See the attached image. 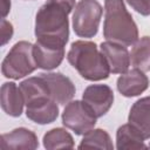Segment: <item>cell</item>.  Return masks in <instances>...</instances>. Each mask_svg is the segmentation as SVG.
Here are the masks:
<instances>
[{
    "mask_svg": "<svg viewBox=\"0 0 150 150\" xmlns=\"http://www.w3.org/2000/svg\"><path fill=\"white\" fill-rule=\"evenodd\" d=\"M75 7V0H47L35 16L36 41L66 47L69 39L68 15Z\"/></svg>",
    "mask_w": 150,
    "mask_h": 150,
    "instance_id": "obj_1",
    "label": "cell"
},
{
    "mask_svg": "<svg viewBox=\"0 0 150 150\" xmlns=\"http://www.w3.org/2000/svg\"><path fill=\"white\" fill-rule=\"evenodd\" d=\"M103 36L124 46H132L138 40L137 25L123 0H104Z\"/></svg>",
    "mask_w": 150,
    "mask_h": 150,
    "instance_id": "obj_2",
    "label": "cell"
},
{
    "mask_svg": "<svg viewBox=\"0 0 150 150\" xmlns=\"http://www.w3.org/2000/svg\"><path fill=\"white\" fill-rule=\"evenodd\" d=\"M67 60L77 73L88 81L105 80L110 75V68L96 43L79 40L71 43Z\"/></svg>",
    "mask_w": 150,
    "mask_h": 150,
    "instance_id": "obj_3",
    "label": "cell"
},
{
    "mask_svg": "<svg viewBox=\"0 0 150 150\" xmlns=\"http://www.w3.org/2000/svg\"><path fill=\"white\" fill-rule=\"evenodd\" d=\"M38 68L33 54V45L28 41L16 42L1 63V73L12 80L22 79Z\"/></svg>",
    "mask_w": 150,
    "mask_h": 150,
    "instance_id": "obj_4",
    "label": "cell"
},
{
    "mask_svg": "<svg viewBox=\"0 0 150 150\" xmlns=\"http://www.w3.org/2000/svg\"><path fill=\"white\" fill-rule=\"evenodd\" d=\"M102 6L97 0H80L73 13V29L80 38L90 39L98 32Z\"/></svg>",
    "mask_w": 150,
    "mask_h": 150,
    "instance_id": "obj_5",
    "label": "cell"
},
{
    "mask_svg": "<svg viewBox=\"0 0 150 150\" xmlns=\"http://www.w3.org/2000/svg\"><path fill=\"white\" fill-rule=\"evenodd\" d=\"M96 120L97 117L90 107L80 100L68 102L62 112V124L76 135H84L94 129Z\"/></svg>",
    "mask_w": 150,
    "mask_h": 150,
    "instance_id": "obj_6",
    "label": "cell"
},
{
    "mask_svg": "<svg viewBox=\"0 0 150 150\" xmlns=\"http://www.w3.org/2000/svg\"><path fill=\"white\" fill-rule=\"evenodd\" d=\"M82 100L98 118L105 115L111 108L114 103V91L107 84H90L84 89Z\"/></svg>",
    "mask_w": 150,
    "mask_h": 150,
    "instance_id": "obj_7",
    "label": "cell"
},
{
    "mask_svg": "<svg viewBox=\"0 0 150 150\" xmlns=\"http://www.w3.org/2000/svg\"><path fill=\"white\" fill-rule=\"evenodd\" d=\"M100 50L108 62L110 73L123 74L129 70L130 53L128 52L127 46L105 40L104 42L101 43Z\"/></svg>",
    "mask_w": 150,
    "mask_h": 150,
    "instance_id": "obj_8",
    "label": "cell"
},
{
    "mask_svg": "<svg viewBox=\"0 0 150 150\" xmlns=\"http://www.w3.org/2000/svg\"><path fill=\"white\" fill-rule=\"evenodd\" d=\"M48 84L50 97L57 104H66L70 102L75 95V86L69 77L61 73H45L40 74Z\"/></svg>",
    "mask_w": 150,
    "mask_h": 150,
    "instance_id": "obj_9",
    "label": "cell"
},
{
    "mask_svg": "<svg viewBox=\"0 0 150 150\" xmlns=\"http://www.w3.org/2000/svg\"><path fill=\"white\" fill-rule=\"evenodd\" d=\"M26 116L38 124L53 123L59 116V105L52 97H41L26 104Z\"/></svg>",
    "mask_w": 150,
    "mask_h": 150,
    "instance_id": "obj_10",
    "label": "cell"
},
{
    "mask_svg": "<svg viewBox=\"0 0 150 150\" xmlns=\"http://www.w3.org/2000/svg\"><path fill=\"white\" fill-rule=\"evenodd\" d=\"M117 90L125 97H135L144 93L149 87V79L143 70L134 68L128 70L117 79Z\"/></svg>",
    "mask_w": 150,
    "mask_h": 150,
    "instance_id": "obj_11",
    "label": "cell"
},
{
    "mask_svg": "<svg viewBox=\"0 0 150 150\" xmlns=\"http://www.w3.org/2000/svg\"><path fill=\"white\" fill-rule=\"evenodd\" d=\"M33 54L38 68L53 70L57 68L64 57V47L36 41L33 45Z\"/></svg>",
    "mask_w": 150,
    "mask_h": 150,
    "instance_id": "obj_12",
    "label": "cell"
},
{
    "mask_svg": "<svg viewBox=\"0 0 150 150\" xmlns=\"http://www.w3.org/2000/svg\"><path fill=\"white\" fill-rule=\"evenodd\" d=\"M0 103L2 110L7 115L19 117L22 114L25 104V98L20 87L14 82H5L0 90Z\"/></svg>",
    "mask_w": 150,
    "mask_h": 150,
    "instance_id": "obj_13",
    "label": "cell"
},
{
    "mask_svg": "<svg viewBox=\"0 0 150 150\" xmlns=\"http://www.w3.org/2000/svg\"><path fill=\"white\" fill-rule=\"evenodd\" d=\"M39 141L35 132L26 128H16L11 132L1 135L2 149H38Z\"/></svg>",
    "mask_w": 150,
    "mask_h": 150,
    "instance_id": "obj_14",
    "label": "cell"
},
{
    "mask_svg": "<svg viewBox=\"0 0 150 150\" xmlns=\"http://www.w3.org/2000/svg\"><path fill=\"white\" fill-rule=\"evenodd\" d=\"M128 122L134 125L145 139L150 138V96L142 97L131 105Z\"/></svg>",
    "mask_w": 150,
    "mask_h": 150,
    "instance_id": "obj_15",
    "label": "cell"
},
{
    "mask_svg": "<svg viewBox=\"0 0 150 150\" xmlns=\"http://www.w3.org/2000/svg\"><path fill=\"white\" fill-rule=\"evenodd\" d=\"M143 135L129 122L121 125L116 132V148L118 150L125 149H146Z\"/></svg>",
    "mask_w": 150,
    "mask_h": 150,
    "instance_id": "obj_16",
    "label": "cell"
},
{
    "mask_svg": "<svg viewBox=\"0 0 150 150\" xmlns=\"http://www.w3.org/2000/svg\"><path fill=\"white\" fill-rule=\"evenodd\" d=\"M130 62L134 68L143 71L150 70V36H143L132 45Z\"/></svg>",
    "mask_w": 150,
    "mask_h": 150,
    "instance_id": "obj_17",
    "label": "cell"
},
{
    "mask_svg": "<svg viewBox=\"0 0 150 150\" xmlns=\"http://www.w3.org/2000/svg\"><path fill=\"white\" fill-rule=\"evenodd\" d=\"M43 146L48 150L74 148L73 136L63 128H54L43 135Z\"/></svg>",
    "mask_w": 150,
    "mask_h": 150,
    "instance_id": "obj_18",
    "label": "cell"
},
{
    "mask_svg": "<svg viewBox=\"0 0 150 150\" xmlns=\"http://www.w3.org/2000/svg\"><path fill=\"white\" fill-rule=\"evenodd\" d=\"M83 148H97L112 150L114 145L109 134L103 129H91L83 135V138L79 145V149Z\"/></svg>",
    "mask_w": 150,
    "mask_h": 150,
    "instance_id": "obj_19",
    "label": "cell"
},
{
    "mask_svg": "<svg viewBox=\"0 0 150 150\" xmlns=\"http://www.w3.org/2000/svg\"><path fill=\"white\" fill-rule=\"evenodd\" d=\"M129 6L143 16L150 15V0H127Z\"/></svg>",
    "mask_w": 150,
    "mask_h": 150,
    "instance_id": "obj_20",
    "label": "cell"
},
{
    "mask_svg": "<svg viewBox=\"0 0 150 150\" xmlns=\"http://www.w3.org/2000/svg\"><path fill=\"white\" fill-rule=\"evenodd\" d=\"M13 36V26L6 19L1 20V45H6Z\"/></svg>",
    "mask_w": 150,
    "mask_h": 150,
    "instance_id": "obj_21",
    "label": "cell"
},
{
    "mask_svg": "<svg viewBox=\"0 0 150 150\" xmlns=\"http://www.w3.org/2000/svg\"><path fill=\"white\" fill-rule=\"evenodd\" d=\"M11 11V0H1V16L2 19L6 18V15Z\"/></svg>",
    "mask_w": 150,
    "mask_h": 150,
    "instance_id": "obj_22",
    "label": "cell"
},
{
    "mask_svg": "<svg viewBox=\"0 0 150 150\" xmlns=\"http://www.w3.org/2000/svg\"><path fill=\"white\" fill-rule=\"evenodd\" d=\"M149 148H150V145H149Z\"/></svg>",
    "mask_w": 150,
    "mask_h": 150,
    "instance_id": "obj_23",
    "label": "cell"
}]
</instances>
